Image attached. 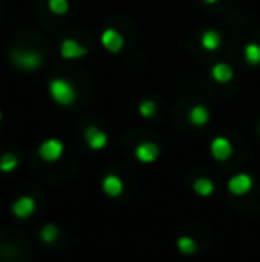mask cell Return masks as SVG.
<instances>
[{
    "label": "cell",
    "instance_id": "cell-1",
    "mask_svg": "<svg viewBox=\"0 0 260 262\" xmlns=\"http://www.w3.org/2000/svg\"><path fill=\"white\" fill-rule=\"evenodd\" d=\"M50 95L61 105H69L75 100V90L69 82L63 79H56L50 82Z\"/></svg>",
    "mask_w": 260,
    "mask_h": 262
},
{
    "label": "cell",
    "instance_id": "cell-2",
    "mask_svg": "<svg viewBox=\"0 0 260 262\" xmlns=\"http://www.w3.org/2000/svg\"><path fill=\"white\" fill-rule=\"evenodd\" d=\"M64 152V145L59 139H46L45 143H41L39 146V157L46 162H54L57 161Z\"/></svg>",
    "mask_w": 260,
    "mask_h": 262
},
{
    "label": "cell",
    "instance_id": "cell-3",
    "mask_svg": "<svg viewBox=\"0 0 260 262\" xmlns=\"http://www.w3.org/2000/svg\"><path fill=\"white\" fill-rule=\"evenodd\" d=\"M251 186H253V180H251V177L246 175V173H239V175L232 177V179L228 180L230 193L237 194V196H243V194H246L248 191L251 189Z\"/></svg>",
    "mask_w": 260,
    "mask_h": 262
},
{
    "label": "cell",
    "instance_id": "cell-4",
    "mask_svg": "<svg viewBox=\"0 0 260 262\" xmlns=\"http://www.w3.org/2000/svg\"><path fill=\"white\" fill-rule=\"evenodd\" d=\"M34 210H36V202H34V198H31V196H21L13 204V214L16 217H20V220H25V217L32 216Z\"/></svg>",
    "mask_w": 260,
    "mask_h": 262
},
{
    "label": "cell",
    "instance_id": "cell-5",
    "mask_svg": "<svg viewBox=\"0 0 260 262\" xmlns=\"http://www.w3.org/2000/svg\"><path fill=\"white\" fill-rule=\"evenodd\" d=\"M13 61L14 64L21 66V68H27V70H34L41 64V57L39 54L36 52H13Z\"/></svg>",
    "mask_w": 260,
    "mask_h": 262
},
{
    "label": "cell",
    "instance_id": "cell-6",
    "mask_svg": "<svg viewBox=\"0 0 260 262\" xmlns=\"http://www.w3.org/2000/svg\"><path fill=\"white\" fill-rule=\"evenodd\" d=\"M102 45L109 50V52H120L123 47V36L114 29H107L102 34Z\"/></svg>",
    "mask_w": 260,
    "mask_h": 262
},
{
    "label": "cell",
    "instance_id": "cell-7",
    "mask_svg": "<svg viewBox=\"0 0 260 262\" xmlns=\"http://www.w3.org/2000/svg\"><path fill=\"white\" fill-rule=\"evenodd\" d=\"M210 152L212 157L218 159V161H226L232 156V145L226 138H216L210 145Z\"/></svg>",
    "mask_w": 260,
    "mask_h": 262
},
{
    "label": "cell",
    "instance_id": "cell-8",
    "mask_svg": "<svg viewBox=\"0 0 260 262\" xmlns=\"http://www.w3.org/2000/svg\"><path fill=\"white\" fill-rule=\"evenodd\" d=\"M86 138V143L91 146L93 150H102L105 145H107V134H104L102 130H98L97 127H89L84 134Z\"/></svg>",
    "mask_w": 260,
    "mask_h": 262
},
{
    "label": "cell",
    "instance_id": "cell-9",
    "mask_svg": "<svg viewBox=\"0 0 260 262\" xmlns=\"http://www.w3.org/2000/svg\"><path fill=\"white\" fill-rule=\"evenodd\" d=\"M87 50L82 45L75 41V39H64L63 45H61V55L64 59H79L82 55H86Z\"/></svg>",
    "mask_w": 260,
    "mask_h": 262
},
{
    "label": "cell",
    "instance_id": "cell-10",
    "mask_svg": "<svg viewBox=\"0 0 260 262\" xmlns=\"http://www.w3.org/2000/svg\"><path fill=\"white\" fill-rule=\"evenodd\" d=\"M135 157L141 162H153L159 157V146L153 143H141L135 148Z\"/></svg>",
    "mask_w": 260,
    "mask_h": 262
},
{
    "label": "cell",
    "instance_id": "cell-11",
    "mask_svg": "<svg viewBox=\"0 0 260 262\" xmlns=\"http://www.w3.org/2000/svg\"><path fill=\"white\" fill-rule=\"evenodd\" d=\"M102 189H104V193L109 194V196H120L123 191V182L120 180V177L107 175L104 179V184H102Z\"/></svg>",
    "mask_w": 260,
    "mask_h": 262
},
{
    "label": "cell",
    "instance_id": "cell-12",
    "mask_svg": "<svg viewBox=\"0 0 260 262\" xmlns=\"http://www.w3.org/2000/svg\"><path fill=\"white\" fill-rule=\"evenodd\" d=\"M212 77H214L218 82H228V80L233 77V72L228 64L219 62V64H216L214 68H212Z\"/></svg>",
    "mask_w": 260,
    "mask_h": 262
},
{
    "label": "cell",
    "instance_id": "cell-13",
    "mask_svg": "<svg viewBox=\"0 0 260 262\" xmlns=\"http://www.w3.org/2000/svg\"><path fill=\"white\" fill-rule=\"evenodd\" d=\"M189 120H191L193 125H196V127H201V125H205L208 121V111L205 109L203 105L193 107L191 113H189Z\"/></svg>",
    "mask_w": 260,
    "mask_h": 262
},
{
    "label": "cell",
    "instance_id": "cell-14",
    "mask_svg": "<svg viewBox=\"0 0 260 262\" xmlns=\"http://www.w3.org/2000/svg\"><path fill=\"white\" fill-rule=\"evenodd\" d=\"M201 45L207 50H216L221 45V36H219V32H216V31L203 32V36H201Z\"/></svg>",
    "mask_w": 260,
    "mask_h": 262
},
{
    "label": "cell",
    "instance_id": "cell-15",
    "mask_svg": "<svg viewBox=\"0 0 260 262\" xmlns=\"http://www.w3.org/2000/svg\"><path fill=\"white\" fill-rule=\"evenodd\" d=\"M193 187H195V193L200 196H210L214 193V184L208 179H198Z\"/></svg>",
    "mask_w": 260,
    "mask_h": 262
},
{
    "label": "cell",
    "instance_id": "cell-16",
    "mask_svg": "<svg viewBox=\"0 0 260 262\" xmlns=\"http://www.w3.org/2000/svg\"><path fill=\"white\" fill-rule=\"evenodd\" d=\"M177 246L184 255H193L196 252V243L195 239H191L189 235H182L180 239L177 241Z\"/></svg>",
    "mask_w": 260,
    "mask_h": 262
},
{
    "label": "cell",
    "instance_id": "cell-17",
    "mask_svg": "<svg viewBox=\"0 0 260 262\" xmlns=\"http://www.w3.org/2000/svg\"><path fill=\"white\" fill-rule=\"evenodd\" d=\"M244 57L250 64H260V45L257 43H250L244 49Z\"/></svg>",
    "mask_w": 260,
    "mask_h": 262
},
{
    "label": "cell",
    "instance_id": "cell-18",
    "mask_svg": "<svg viewBox=\"0 0 260 262\" xmlns=\"http://www.w3.org/2000/svg\"><path fill=\"white\" fill-rule=\"evenodd\" d=\"M16 166H18V157L13 156V154H4V156L0 157V171H4V173L13 171Z\"/></svg>",
    "mask_w": 260,
    "mask_h": 262
},
{
    "label": "cell",
    "instance_id": "cell-19",
    "mask_svg": "<svg viewBox=\"0 0 260 262\" xmlns=\"http://www.w3.org/2000/svg\"><path fill=\"white\" fill-rule=\"evenodd\" d=\"M59 237V228L56 227V225H45V227L41 228V239L45 243H54L56 239Z\"/></svg>",
    "mask_w": 260,
    "mask_h": 262
},
{
    "label": "cell",
    "instance_id": "cell-20",
    "mask_svg": "<svg viewBox=\"0 0 260 262\" xmlns=\"http://www.w3.org/2000/svg\"><path fill=\"white\" fill-rule=\"evenodd\" d=\"M49 7L54 14H64L68 11V0H50Z\"/></svg>",
    "mask_w": 260,
    "mask_h": 262
},
{
    "label": "cell",
    "instance_id": "cell-21",
    "mask_svg": "<svg viewBox=\"0 0 260 262\" xmlns=\"http://www.w3.org/2000/svg\"><path fill=\"white\" fill-rule=\"evenodd\" d=\"M155 111H157V105H155V102H152V100H145L139 105V113L145 118H152L153 114H155Z\"/></svg>",
    "mask_w": 260,
    "mask_h": 262
},
{
    "label": "cell",
    "instance_id": "cell-22",
    "mask_svg": "<svg viewBox=\"0 0 260 262\" xmlns=\"http://www.w3.org/2000/svg\"><path fill=\"white\" fill-rule=\"evenodd\" d=\"M207 4H214V2H218V0H205Z\"/></svg>",
    "mask_w": 260,
    "mask_h": 262
},
{
    "label": "cell",
    "instance_id": "cell-23",
    "mask_svg": "<svg viewBox=\"0 0 260 262\" xmlns=\"http://www.w3.org/2000/svg\"><path fill=\"white\" fill-rule=\"evenodd\" d=\"M0 118H2V114H0Z\"/></svg>",
    "mask_w": 260,
    "mask_h": 262
},
{
    "label": "cell",
    "instance_id": "cell-24",
    "mask_svg": "<svg viewBox=\"0 0 260 262\" xmlns=\"http://www.w3.org/2000/svg\"><path fill=\"white\" fill-rule=\"evenodd\" d=\"M258 130H260V127H258Z\"/></svg>",
    "mask_w": 260,
    "mask_h": 262
}]
</instances>
